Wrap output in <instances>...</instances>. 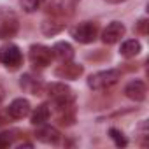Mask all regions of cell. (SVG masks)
Returning a JSON list of instances; mask_svg holds the SVG:
<instances>
[{"label": "cell", "mask_w": 149, "mask_h": 149, "mask_svg": "<svg viewBox=\"0 0 149 149\" xmlns=\"http://www.w3.org/2000/svg\"><path fill=\"white\" fill-rule=\"evenodd\" d=\"M121 77V72L118 68H109V70H102L97 74H91L90 79H88V86L91 90H105L111 88L112 84L118 83V79Z\"/></svg>", "instance_id": "obj_1"}, {"label": "cell", "mask_w": 149, "mask_h": 149, "mask_svg": "<svg viewBox=\"0 0 149 149\" xmlns=\"http://www.w3.org/2000/svg\"><path fill=\"white\" fill-rule=\"evenodd\" d=\"M97 33H98V25L91 23V21H84V23H81V25L72 28V37L77 42H81V44L93 42L97 39Z\"/></svg>", "instance_id": "obj_2"}, {"label": "cell", "mask_w": 149, "mask_h": 149, "mask_svg": "<svg viewBox=\"0 0 149 149\" xmlns=\"http://www.w3.org/2000/svg\"><path fill=\"white\" fill-rule=\"evenodd\" d=\"M0 61H2L9 70H16L23 63V54H21L18 46L7 44V46H4L0 49Z\"/></svg>", "instance_id": "obj_3"}, {"label": "cell", "mask_w": 149, "mask_h": 149, "mask_svg": "<svg viewBox=\"0 0 149 149\" xmlns=\"http://www.w3.org/2000/svg\"><path fill=\"white\" fill-rule=\"evenodd\" d=\"M47 93H49V97L53 98V102L56 105H68V104L74 102L72 90L67 84H63V83H53V84H49L47 86Z\"/></svg>", "instance_id": "obj_4"}, {"label": "cell", "mask_w": 149, "mask_h": 149, "mask_svg": "<svg viewBox=\"0 0 149 149\" xmlns=\"http://www.w3.org/2000/svg\"><path fill=\"white\" fill-rule=\"evenodd\" d=\"M51 60H53V51L49 47H46L42 44H33L30 47V61H32V65L44 68V67H47L51 63Z\"/></svg>", "instance_id": "obj_5"}, {"label": "cell", "mask_w": 149, "mask_h": 149, "mask_svg": "<svg viewBox=\"0 0 149 149\" xmlns=\"http://www.w3.org/2000/svg\"><path fill=\"white\" fill-rule=\"evenodd\" d=\"M83 67L77 65V63H70V61H63V65H60L54 74L56 77L60 79H68V81H74V79H79V76L83 74Z\"/></svg>", "instance_id": "obj_6"}, {"label": "cell", "mask_w": 149, "mask_h": 149, "mask_svg": "<svg viewBox=\"0 0 149 149\" xmlns=\"http://www.w3.org/2000/svg\"><path fill=\"white\" fill-rule=\"evenodd\" d=\"M125 35V25L119 21H112L111 25H107V28L102 32V40L105 44H116L118 40H121V37Z\"/></svg>", "instance_id": "obj_7"}, {"label": "cell", "mask_w": 149, "mask_h": 149, "mask_svg": "<svg viewBox=\"0 0 149 149\" xmlns=\"http://www.w3.org/2000/svg\"><path fill=\"white\" fill-rule=\"evenodd\" d=\"M7 112L13 119H23L25 116L30 114V102L25 100V98H16L7 107Z\"/></svg>", "instance_id": "obj_8"}, {"label": "cell", "mask_w": 149, "mask_h": 149, "mask_svg": "<svg viewBox=\"0 0 149 149\" xmlns=\"http://www.w3.org/2000/svg\"><path fill=\"white\" fill-rule=\"evenodd\" d=\"M125 95L130 98V100H135V102H142L146 98V84L142 81H132L126 88H125Z\"/></svg>", "instance_id": "obj_9"}, {"label": "cell", "mask_w": 149, "mask_h": 149, "mask_svg": "<svg viewBox=\"0 0 149 149\" xmlns=\"http://www.w3.org/2000/svg\"><path fill=\"white\" fill-rule=\"evenodd\" d=\"M65 21L61 19V18H58V14H54L51 19H46L44 23H42V32L46 33V35H54V33H58V32H61L63 28H65Z\"/></svg>", "instance_id": "obj_10"}, {"label": "cell", "mask_w": 149, "mask_h": 149, "mask_svg": "<svg viewBox=\"0 0 149 149\" xmlns=\"http://www.w3.org/2000/svg\"><path fill=\"white\" fill-rule=\"evenodd\" d=\"M51 51H53V56H56L60 61H70L74 58V49L68 42H58Z\"/></svg>", "instance_id": "obj_11"}, {"label": "cell", "mask_w": 149, "mask_h": 149, "mask_svg": "<svg viewBox=\"0 0 149 149\" xmlns=\"http://www.w3.org/2000/svg\"><path fill=\"white\" fill-rule=\"evenodd\" d=\"M35 137L40 140V142H46V144H56L60 140V132L53 126H44L40 130H37Z\"/></svg>", "instance_id": "obj_12"}, {"label": "cell", "mask_w": 149, "mask_h": 149, "mask_svg": "<svg viewBox=\"0 0 149 149\" xmlns=\"http://www.w3.org/2000/svg\"><path fill=\"white\" fill-rule=\"evenodd\" d=\"M140 49H142L140 42L135 40V39H130V40H125V42L121 44L119 53H121V56H125V58H133V56H137V54L140 53Z\"/></svg>", "instance_id": "obj_13"}, {"label": "cell", "mask_w": 149, "mask_h": 149, "mask_svg": "<svg viewBox=\"0 0 149 149\" xmlns=\"http://www.w3.org/2000/svg\"><path fill=\"white\" fill-rule=\"evenodd\" d=\"M18 33V21L16 19H6L0 23V39H13Z\"/></svg>", "instance_id": "obj_14"}, {"label": "cell", "mask_w": 149, "mask_h": 149, "mask_svg": "<svg viewBox=\"0 0 149 149\" xmlns=\"http://www.w3.org/2000/svg\"><path fill=\"white\" fill-rule=\"evenodd\" d=\"M49 116H51L49 107H47L46 104H42V105H39V107L33 111V114H32V125H35V126L44 125V123L49 119Z\"/></svg>", "instance_id": "obj_15"}, {"label": "cell", "mask_w": 149, "mask_h": 149, "mask_svg": "<svg viewBox=\"0 0 149 149\" xmlns=\"http://www.w3.org/2000/svg\"><path fill=\"white\" fill-rule=\"evenodd\" d=\"M21 88L25 91L32 93V95H40L42 93V84L39 81H35L33 77H30V76H23L21 77Z\"/></svg>", "instance_id": "obj_16"}, {"label": "cell", "mask_w": 149, "mask_h": 149, "mask_svg": "<svg viewBox=\"0 0 149 149\" xmlns=\"http://www.w3.org/2000/svg\"><path fill=\"white\" fill-rule=\"evenodd\" d=\"M79 0H51V6L54 9V14H65V11H72Z\"/></svg>", "instance_id": "obj_17"}, {"label": "cell", "mask_w": 149, "mask_h": 149, "mask_svg": "<svg viewBox=\"0 0 149 149\" xmlns=\"http://www.w3.org/2000/svg\"><path fill=\"white\" fill-rule=\"evenodd\" d=\"M109 135H111V139L114 140V144H116L118 147H125V146L128 144L126 137H125V135H123V132H121V130H118V128H111V130H109Z\"/></svg>", "instance_id": "obj_18"}, {"label": "cell", "mask_w": 149, "mask_h": 149, "mask_svg": "<svg viewBox=\"0 0 149 149\" xmlns=\"http://www.w3.org/2000/svg\"><path fill=\"white\" fill-rule=\"evenodd\" d=\"M19 4L25 13H35L40 6V0H19Z\"/></svg>", "instance_id": "obj_19"}, {"label": "cell", "mask_w": 149, "mask_h": 149, "mask_svg": "<svg viewBox=\"0 0 149 149\" xmlns=\"http://www.w3.org/2000/svg\"><path fill=\"white\" fill-rule=\"evenodd\" d=\"M14 140V132H4L0 133V149H6L13 144Z\"/></svg>", "instance_id": "obj_20"}, {"label": "cell", "mask_w": 149, "mask_h": 149, "mask_svg": "<svg viewBox=\"0 0 149 149\" xmlns=\"http://www.w3.org/2000/svg\"><path fill=\"white\" fill-rule=\"evenodd\" d=\"M147 26H149L147 19H140V21L137 23L135 30H137V33H140V35H147Z\"/></svg>", "instance_id": "obj_21"}, {"label": "cell", "mask_w": 149, "mask_h": 149, "mask_svg": "<svg viewBox=\"0 0 149 149\" xmlns=\"http://www.w3.org/2000/svg\"><path fill=\"white\" fill-rule=\"evenodd\" d=\"M107 2H111V4H119V2H125V0H107Z\"/></svg>", "instance_id": "obj_22"}, {"label": "cell", "mask_w": 149, "mask_h": 149, "mask_svg": "<svg viewBox=\"0 0 149 149\" xmlns=\"http://www.w3.org/2000/svg\"><path fill=\"white\" fill-rule=\"evenodd\" d=\"M2 97H4V95H2V88H0V100H2Z\"/></svg>", "instance_id": "obj_23"}, {"label": "cell", "mask_w": 149, "mask_h": 149, "mask_svg": "<svg viewBox=\"0 0 149 149\" xmlns=\"http://www.w3.org/2000/svg\"><path fill=\"white\" fill-rule=\"evenodd\" d=\"M0 123H2V116H0Z\"/></svg>", "instance_id": "obj_24"}]
</instances>
